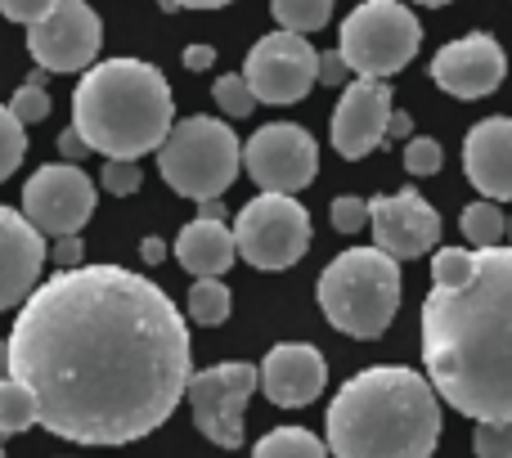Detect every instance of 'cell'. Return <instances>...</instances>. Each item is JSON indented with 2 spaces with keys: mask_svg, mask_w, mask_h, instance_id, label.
I'll return each mask as SVG.
<instances>
[{
  "mask_svg": "<svg viewBox=\"0 0 512 458\" xmlns=\"http://www.w3.org/2000/svg\"><path fill=\"white\" fill-rule=\"evenodd\" d=\"M5 342L9 378L36 400V427L90 450L158 432L194 378L185 315L126 265L50 274L18 306Z\"/></svg>",
  "mask_w": 512,
  "mask_h": 458,
  "instance_id": "6da1fadb",
  "label": "cell"
},
{
  "mask_svg": "<svg viewBox=\"0 0 512 458\" xmlns=\"http://www.w3.org/2000/svg\"><path fill=\"white\" fill-rule=\"evenodd\" d=\"M423 369L472 423H512V247H477L463 288L423 301Z\"/></svg>",
  "mask_w": 512,
  "mask_h": 458,
  "instance_id": "7a4b0ae2",
  "label": "cell"
},
{
  "mask_svg": "<svg viewBox=\"0 0 512 458\" xmlns=\"http://www.w3.org/2000/svg\"><path fill=\"white\" fill-rule=\"evenodd\" d=\"M441 441V396L405 364H373L342 382L328 405L333 458H432Z\"/></svg>",
  "mask_w": 512,
  "mask_h": 458,
  "instance_id": "3957f363",
  "label": "cell"
},
{
  "mask_svg": "<svg viewBox=\"0 0 512 458\" xmlns=\"http://www.w3.org/2000/svg\"><path fill=\"white\" fill-rule=\"evenodd\" d=\"M72 126L104 158L140 162L158 153L176 126V104L162 68L144 59H104L72 90Z\"/></svg>",
  "mask_w": 512,
  "mask_h": 458,
  "instance_id": "277c9868",
  "label": "cell"
},
{
  "mask_svg": "<svg viewBox=\"0 0 512 458\" xmlns=\"http://www.w3.org/2000/svg\"><path fill=\"white\" fill-rule=\"evenodd\" d=\"M315 297L337 333L378 342L400 310V261L382 247H351L324 265Z\"/></svg>",
  "mask_w": 512,
  "mask_h": 458,
  "instance_id": "5b68a950",
  "label": "cell"
},
{
  "mask_svg": "<svg viewBox=\"0 0 512 458\" xmlns=\"http://www.w3.org/2000/svg\"><path fill=\"white\" fill-rule=\"evenodd\" d=\"M158 171L180 198L189 203H212L239 180L243 144L230 122L216 117H180L158 149Z\"/></svg>",
  "mask_w": 512,
  "mask_h": 458,
  "instance_id": "8992f818",
  "label": "cell"
},
{
  "mask_svg": "<svg viewBox=\"0 0 512 458\" xmlns=\"http://www.w3.org/2000/svg\"><path fill=\"white\" fill-rule=\"evenodd\" d=\"M423 45V23L400 0H364L342 18L337 50L355 77H396Z\"/></svg>",
  "mask_w": 512,
  "mask_h": 458,
  "instance_id": "52a82bcc",
  "label": "cell"
},
{
  "mask_svg": "<svg viewBox=\"0 0 512 458\" xmlns=\"http://www.w3.org/2000/svg\"><path fill=\"white\" fill-rule=\"evenodd\" d=\"M234 243L256 270H292L310 247V212L292 194H256L234 216Z\"/></svg>",
  "mask_w": 512,
  "mask_h": 458,
  "instance_id": "ba28073f",
  "label": "cell"
},
{
  "mask_svg": "<svg viewBox=\"0 0 512 458\" xmlns=\"http://www.w3.org/2000/svg\"><path fill=\"white\" fill-rule=\"evenodd\" d=\"M261 387V369L243 360H221L212 369H194L185 387V400L194 409V427L221 450L243 445V414H248L252 391Z\"/></svg>",
  "mask_w": 512,
  "mask_h": 458,
  "instance_id": "9c48e42d",
  "label": "cell"
},
{
  "mask_svg": "<svg viewBox=\"0 0 512 458\" xmlns=\"http://www.w3.org/2000/svg\"><path fill=\"white\" fill-rule=\"evenodd\" d=\"M256 104H297L319 86V50L297 32H270L248 50L243 63Z\"/></svg>",
  "mask_w": 512,
  "mask_h": 458,
  "instance_id": "30bf717a",
  "label": "cell"
},
{
  "mask_svg": "<svg viewBox=\"0 0 512 458\" xmlns=\"http://www.w3.org/2000/svg\"><path fill=\"white\" fill-rule=\"evenodd\" d=\"M243 167L261 194H297L319 171V144L297 122H265L243 144Z\"/></svg>",
  "mask_w": 512,
  "mask_h": 458,
  "instance_id": "8fae6325",
  "label": "cell"
},
{
  "mask_svg": "<svg viewBox=\"0 0 512 458\" xmlns=\"http://www.w3.org/2000/svg\"><path fill=\"white\" fill-rule=\"evenodd\" d=\"M104 50V23L86 0H59L50 18L27 27V54L41 72H90Z\"/></svg>",
  "mask_w": 512,
  "mask_h": 458,
  "instance_id": "7c38bea8",
  "label": "cell"
},
{
  "mask_svg": "<svg viewBox=\"0 0 512 458\" xmlns=\"http://www.w3.org/2000/svg\"><path fill=\"white\" fill-rule=\"evenodd\" d=\"M95 180L77 162H50L23 185V216L45 238H68L95 216Z\"/></svg>",
  "mask_w": 512,
  "mask_h": 458,
  "instance_id": "4fadbf2b",
  "label": "cell"
},
{
  "mask_svg": "<svg viewBox=\"0 0 512 458\" xmlns=\"http://www.w3.org/2000/svg\"><path fill=\"white\" fill-rule=\"evenodd\" d=\"M369 229L373 247H382L396 261H414V256L436 252L441 243V216L418 189H400V194H378L369 203Z\"/></svg>",
  "mask_w": 512,
  "mask_h": 458,
  "instance_id": "5bb4252c",
  "label": "cell"
},
{
  "mask_svg": "<svg viewBox=\"0 0 512 458\" xmlns=\"http://www.w3.org/2000/svg\"><path fill=\"white\" fill-rule=\"evenodd\" d=\"M391 86L378 77H355L342 86V99L333 108V149L342 158L360 162L369 158L378 144H387V122H391Z\"/></svg>",
  "mask_w": 512,
  "mask_h": 458,
  "instance_id": "9a60e30c",
  "label": "cell"
},
{
  "mask_svg": "<svg viewBox=\"0 0 512 458\" xmlns=\"http://www.w3.org/2000/svg\"><path fill=\"white\" fill-rule=\"evenodd\" d=\"M508 59L490 32H468L441 45L432 59V81L454 99H486L504 86Z\"/></svg>",
  "mask_w": 512,
  "mask_h": 458,
  "instance_id": "2e32d148",
  "label": "cell"
},
{
  "mask_svg": "<svg viewBox=\"0 0 512 458\" xmlns=\"http://www.w3.org/2000/svg\"><path fill=\"white\" fill-rule=\"evenodd\" d=\"M50 261L45 234L23 212L0 203V310H14L41 288V270Z\"/></svg>",
  "mask_w": 512,
  "mask_h": 458,
  "instance_id": "e0dca14e",
  "label": "cell"
},
{
  "mask_svg": "<svg viewBox=\"0 0 512 458\" xmlns=\"http://www.w3.org/2000/svg\"><path fill=\"white\" fill-rule=\"evenodd\" d=\"M324 382H328L324 355L306 342H279V346H270V355L261 360V391H265V400L279 409L315 405Z\"/></svg>",
  "mask_w": 512,
  "mask_h": 458,
  "instance_id": "ac0fdd59",
  "label": "cell"
},
{
  "mask_svg": "<svg viewBox=\"0 0 512 458\" xmlns=\"http://www.w3.org/2000/svg\"><path fill=\"white\" fill-rule=\"evenodd\" d=\"M463 171L490 203H512V117H486L463 140Z\"/></svg>",
  "mask_w": 512,
  "mask_h": 458,
  "instance_id": "d6986e66",
  "label": "cell"
},
{
  "mask_svg": "<svg viewBox=\"0 0 512 458\" xmlns=\"http://www.w3.org/2000/svg\"><path fill=\"white\" fill-rule=\"evenodd\" d=\"M176 261L194 279H225V270L239 261L234 229L221 216H198L176 234Z\"/></svg>",
  "mask_w": 512,
  "mask_h": 458,
  "instance_id": "ffe728a7",
  "label": "cell"
},
{
  "mask_svg": "<svg viewBox=\"0 0 512 458\" xmlns=\"http://www.w3.org/2000/svg\"><path fill=\"white\" fill-rule=\"evenodd\" d=\"M252 458H328V441L306 427H274L252 445Z\"/></svg>",
  "mask_w": 512,
  "mask_h": 458,
  "instance_id": "44dd1931",
  "label": "cell"
},
{
  "mask_svg": "<svg viewBox=\"0 0 512 458\" xmlns=\"http://www.w3.org/2000/svg\"><path fill=\"white\" fill-rule=\"evenodd\" d=\"M185 306H189V319H194V324L216 328V324H225V319H230L234 292L225 288V279H194Z\"/></svg>",
  "mask_w": 512,
  "mask_h": 458,
  "instance_id": "7402d4cb",
  "label": "cell"
},
{
  "mask_svg": "<svg viewBox=\"0 0 512 458\" xmlns=\"http://www.w3.org/2000/svg\"><path fill=\"white\" fill-rule=\"evenodd\" d=\"M459 229H463V238H468L472 247H504V238H508V216L499 212V203H468L463 207V216H459Z\"/></svg>",
  "mask_w": 512,
  "mask_h": 458,
  "instance_id": "603a6c76",
  "label": "cell"
},
{
  "mask_svg": "<svg viewBox=\"0 0 512 458\" xmlns=\"http://www.w3.org/2000/svg\"><path fill=\"white\" fill-rule=\"evenodd\" d=\"M270 14L283 32L310 36V32H319V27H328L333 0H270Z\"/></svg>",
  "mask_w": 512,
  "mask_h": 458,
  "instance_id": "cb8c5ba5",
  "label": "cell"
},
{
  "mask_svg": "<svg viewBox=\"0 0 512 458\" xmlns=\"http://www.w3.org/2000/svg\"><path fill=\"white\" fill-rule=\"evenodd\" d=\"M36 427V400L18 378H0V441Z\"/></svg>",
  "mask_w": 512,
  "mask_h": 458,
  "instance_id": "d4e9b609",
  "label": "cell"
},
{
  "mask_svg": "<svg viewBox=\"0 0 512 458\" xmlns=\"http://www.w3.org/2000/svg\"><path fill=\"white\" fill-rule=\"evenodd\" d=\"M477 270V247H436L432 252V288H463Z\"/></svg>",
  "mask_w": 512,
  "mask_h": 458,
  "instance_id": "484cf974",
  "label": "cell"
},
{
  "mask_svg": "<svg viewBox=\"0 0 512 458\" xmlns=\"http://www.w3.org/2000/svg\"><path fill=\"white\" fill-rule=\"evenodd\" d=\"M45 77H50V72L36 68L32 77L14 90V99H9V113H14L23 126H36V122L50 117V90H45Z\"/></svg>",
  "mask_w": 512,
  "mask_h": 458,
  "instance_id": "4316f807",
  "label": "cell"
},
{
  "mask_svg": "<svg viewBox=\"0 0 512 458\" xmlns=\"http://www.w3.org/2000/svg\"><path fill=\"white\" fill-rule=\"evenodd\" d=\"M23 153H27V126L9 113V104H0V180L14 176Z\"/></svg>",
  "mask_w": 512,
  "mask_h": 458,
  "instance_id": "83f0119b",
  "label": "cell"
},
{
  "mask_svg": "<svg viewBox=\"0 0 512 458\" xmlns=\"http://www.w3.org/2000/svg\"><path fill=\"white\" fill-rule=\"evenodd\" d=\"M212 95H216V108H221L225 117H248L256 108V95H252V86H248L243 72H225V77H216Z\"/></svg>",
  "mask_w": 512,
  "mask_h": 458,
  "instance_id": "f1b7e54d",
  "label": "cell"
},
{
  "mask_svg": "<svg viewBox=\"0 0 512 458\" xmlns=\"http://www.w3.org/2000/svg\"><path fill=\"white\" fill-rule=\"evenodd\" d=\"M400 162H405L409 176H436V171H441V162H445V153H441V144H436L432 135H409Z\"/></svg>",
  "mask_w": 512,
  "mask_h": 458,
  "instance_id": "f546056e",
  "label": "cell"
},
{
  "mask_svg": "<svg viewBox=\"0 0 512 458\" xmlns=\"http://www.w3.org/2000/svg\"><path fill=\"white\" fill-rule=\"evenodd\" d=\"M99 185H104V194H113V198H131V194H140L144 171H140V162L108 158V162H104V176H99Z\"/></svg>",
  "mask_w": 512,
  "mask_h": 458,
  "instance_id": "4dcf8cb0",
  "label": "cell"
},
{
  "mask_svg": "<svg viewBox=\"0 0 512 458\" xmlns=\"http://www.w3.org/2000/svg\"><path fill=\"white\" fill-rule=\"evenodd\" d=\"M472 450L477 458H512V423H477Z\"/></svg>",
  "mask_w": 512,
  "mask_h": 458,
  "instance_id": "1f68e13d",
  "label": "cell"
},
{
  "mask_svg": "<svg viewBox=\"0 0 512 458\" xmlns=\"http://www.w3.org/2000/svg\"><path fill=\"white\" fill-rule=\"evenodd\" d=\"M328 216H333V229H337V234H360V229H369V203H364V198H355V194L333 198Z\"/></svg>",
  "mask_w": 512,
  "mask_h": 458,
  "instance_id": "d6a6232c",
  "label": "cell"
},
{
  "mask_svg": "<svg viewBox=\"0 0 512 458\" xmlns=\"http://www.w3.org/2000/svg\"><path fill=\"white\" fill-rule=\"evenodd\" d=\"M54 5H59V0H0V14H5L9 23L32 27V23H41V18H50Z\"/></svg>",
  "mask_w": 512,
  "mask_h": 458,
  "instance_id": "836d02e7",
  "label": "cell"
},
{
  "mask_svg": "<svg viewBox=\"0 0 512 458\" xmlns=\"http://www.w3.org/2000/svg\"><path fill=\"white\" fill-rule=\"evenodd\" d=\"M81 261H86V243H81V234L54 238V247H50V265H59V270H77Z\"/></svg>",
  "mask_w": 512,
  "mask_h": 458,
  "instance_id": "e575fe53",
  "label": "cell"
},
{
  "mask_svg": "<svg viewBox=\"0 0 512 458\" xmlns=\"http://www.w3.org/2000/svg\"><path fill=\"white\" fill-rule=\"evenodd\" d=\"M346 77H351V68H346L342 50L319 54V86H346Z\"/></svg>",
  "mask_w": 512,
  "mask_h": 458,
  "instance_id": "d590c367",
  "label": "cell"
},
{
  "mask_svg": "<svg viewBox=\"0 0 512 458\" xmlns=\"http://www.w3.org/2000/svg\"><path fill=\"white\" fill-rule=\"evenodd\" d=\"M59 153H63V158H68V162H81V158H90V153H95V149H90V144H86V135H81L77 126H68V131L59 135Z\"/></svg>",
  "mask_w": 512,
  "mask_h": 458,
  "instance_id": "8d00e7d4",
  "label": "cell"
},
{
  "mask_svg": "<svg viewBox=\"0 0 512 458\" xmlns=\"http://www.w3.org/2000/svg\"><path fill=\"white\" fill-rule=\"evenodd\" d=\"M212 63H216V50H212V45H189V50H185V68H189V72H207Z\"/></svg>",
  "mask_w": 512,
  "mask_h": 458,
  "instance_id": "74e56055",
  "label": "cell"
},
{
  "mask_svg": "<svg viewBox=\"0 0 512 458\" xmlns=\"http://www.w3.org/2000/svg\"><path fill=\"white\" fill-rule=\"evenodd\" d=\"M409 131H414V117H409V113H391V122H387V140H405Z\"/></svg>",
  "mask_w": 512,
  "mask_h": 458,
  "instance_id": "f35d334b",
  "label": "cell"
},
{
  "mask_svg": "<svg viewBox=\"0 0 512 458\" xmlns=\"http://www.w3.org/2000/svg\"><path fill=\"white\" fill-rule=\"evenodd\" d=\"M234 5V0H162V9H221Z\"/></svg>",
  "mask_w": 512,
  "mask_h": 458,
  "instance_id": "ab89813d",
  "label": "cell"
},
{
  "mask_svg": "<svg viewBox=\"0 0 512 458\" xmlns=\"http://www.w3.org/2000/svg\"><path fill=\"white\" fill-rule=\"evenodd\" d=\"M140 252H144V261H149V265H158L162 256H167V243H162V238H144Z\"/></svg>",
  "mask_w": 512,
  "mask_h": 458,
  "instance_id": "60d3db41",
  "label": "cell"
},
{
  "mask_svg": "<svg viewBox=\"0 0 512 458\" xmlns=\"http://www.w3.org/2000/svg\"><path fill=\"white\" fill-rule=\"evenodd\" d=\"M0 378H9V342L0 337Z\"/></svg>",
  "mask_w": 512,
  "mask_h": 458,
  "instance_id": "b9f144b4",
  "label": "cell"
},
{
  "mask_svg": "<svg viewBox=\"0 0 512 458\" xmlns=\"http://www.w3.org/2000/svg\"><path fill=\"white\" fill-rule=\"evenodd\" d=\"M414 5H432V9H441V5H450V0H414Z\"/></svg>",
  "mask_w": 512,
  "mask_h": 458,
  "instance_id": "7bdbcfd3",
  "label": "cell"
},
{
  "mask_svg": "<svg viewBox=\"0 0 512 458\" xmlns=\"http://www.w3.org/2000/svg\"><path fill=\"white\" fill-rule=\"evenodd\" d=\"M508 238H512V221H508ZM508 247H512V243H508Z\"/></svg>",
  "mask_w": 512,
  "mask_h": 458,
  "instance_id": "ee69618b",
  "label": "cell"
},
{
  "mask_svg": "<svg viewBox=\"0 0 512 458\" xmlns=\"http://www.w3.org/2000/svg\"><path fill=\"white\" fill-rule=\"evenodd\" d=\"M0 458H9V454H5V445H0Z\"/></svg>",
  "mask_w": 512,
  "mask_h": 458,
  "instance_id": "f6af8a7d",
  "label": "cell"
}]
</instances>
